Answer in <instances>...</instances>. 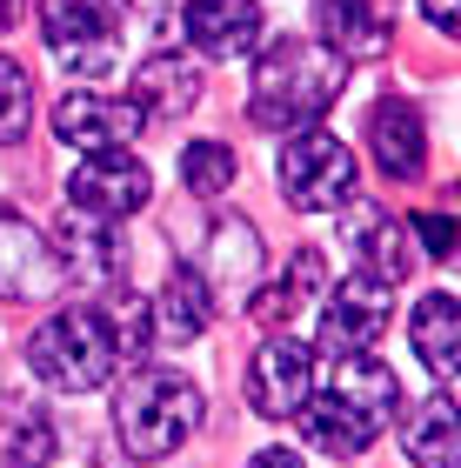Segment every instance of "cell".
I'll list each match as a JSON object with an SVG mask.
<instances>
[{
    "mask_svg": "<svg viewBox=\"0 0 461 468\" xmlns=\"http://www.w3.org/2000/svg\"><path fill=\"white\" fill-rule=\"evenodd\" d=\"M402 409V381L382 368L374 355H348L334 361V381L301 401V435L321 455H361L368 441H382V429Z\"/></svg>",
    "mask_w": 461,
    "mask_h": 468,
    "instance_id": "6da1fadb",
    "label": "cell"
},
{
    "mask_svg": "<svg viewBox=\"0 0 461 468\" xmlns=\"http://www.w3.org/2000/svg\"><path fill=\"white\" fill-rule=\"evenodd\" d=\"M348 88V60L321 40H275L255 68L247 121L255 127H314Z\"/></svg>",
    "mask_w": 461,
    "mask_h": 468,
    "instance_id": "7a4b0ae2",
    "label": "cell"
},
{
    "mask_svg": "<svg viewBox=\"0 0 461 468\" xmlns=\"http://www.w3.org/2000/svg\"><path fill=\"white\" fill-rule=\"evenodd\" d=\"M27 368L60 395H88L120 368V322L100 308H60L27 335Z\"/></svg>",
    "mask_w": 461,
    "mask_h": 468,
    "instance_id": "3957f363",
    "label": "cell"
},
{
    "mask_svg": "<svg viewBox=\"0 0 461 468\" xmlns=\"http://www.w3.org/2000/svg\"><path fill=\"white\" fill-rule=\"evenodd\" d=\"M114 429H120L134 462H161L201 429V388L181 381L174 368H141L114 395Z\"/></svg>",
    "mask_w": 461,
    "mask_h": 468,
    "instance_id": "277c9868",
    "label": "cell"
},
{
    "mask_svg": "<svg viewBox=\"0 0 461 468\" xmlns=\"http://www.w3.org/2000/svg\"><path fill=\"white\" fill-rule=\"evenodd\" d=\"M40 34H47L60 68L114 74L120 48H128V0H47L40 7Z\"/></svg>",
    "mask_w": 461,
    "mask_h": 468,
    "instance_id": "5b68a950",
    "label": "cell"
},
{
    "mask_svg": "<svg viewBox=\"0 0 461 468\" xmlns=\"http://www.w3.org/2000/svg\"><path fill=\"white\" fill-rule=\"evenodd\" d=\"M275 175H281L288 207H301V215H334V207L354 201V154L328 127H301V134L281 147Z\"/></svg>",
    "mask_w": 461,
    "mask_h": 468,
    "instance_id": "8992f818",
    "label": "cell"
},
{
    "mask_svg": "<svg viewBox=\"0 0 461 468\" xmlns=\"http://www.w3.org/2000/svg\"><path fill=\"white\" fill-rule=\"evenodd\" d=\"M154 201V175L141 167L128 147H108V154H88L68 175V207L94 221H128Z\"/></svg>",
    "mask_w": 461,
    "mask_h": 468,
    "instance_id": "52a82bcc",
    "label": "cell"
},
{
    "mask_svg": "<svg viewBox=\"0 0 461 468\" xmlns=\"http://www.w3.org/2000/svg\"><path fill=\"white\" fill-rule=\"evenodd\" d=\"M314 395V348L295 342V335H267L247 361V401L255 415L281 421V415H301V401Z\"/></svg>",
    "mask_w": 461,
    "mask_h": 468,
    "instance_id": "ba28073f",
    "label": "cell"
},
{
    "mask_svg": "<svg viewBox=\"0 0 461 468\" xmlns=\"http://www.w3.org/2000/svg\"><path fill=\"white\" fill-rule=\"evenodd\" d=\"M68 282L54 241L34 221H20L14 207H0V294L7 302H47V294Z\"/></svg>",
    "mask_w": 461,
    "mask_h": 468,
    "instance_id": "9c48e42d",
    "label": "cell"
},
{
    "mask_svg": "<svg viewBox=\"0 0 461 468\" xmlns=\"http://www.w3.org/2000/svg\"><path fill=\"white\" fill-rule=\"evenodd\" d=\"M141 127H148V114H141L134 94H94L80 88L54 108V134L68 147H88V154H108V147H128Z\"/></svg>",
    "mask_w": 461,
    "mask_h": 468,
    "instance_id": "30bf717a",
    "label": "cell"
},
{
    "mask_svg": "<svg viewBox=\"0 0 461 468\" xmlns=\"http://www.w3.org/2000/svg\"><path fill=\"white\" fill-rule=\"evenodd\" d=\"M388 314H394V302H388V288H374V282H341L328 294V308H321V348L334 355V361H348V355H374V342L388 335Z\"/></svg>",
    "mask_w": 461,
    "mask_h": 468,
    "instance_id": "8fae6325",
    "label": "cell"
},
{
    "mask_svg": "<svg viewBox=\"0 0 461 468\" xmlns=\"http://www.w3.org/2000/svg\"><path fill=\"white\" fill-rule=\"evenodd\" d=\"M207 322H215V294L194 268H181L174 282H167L148 308H141V335H148V348H187L201 342Z\"/></svg>",
    "mask_w": 461,
    "mask_h": 468,
    "instance_id": "7c38bea8",
    "label": "cell"
},
{
    "mask_svg": "<svg viewBox=\"0 0 461 468\" xmlns=\"http://www.w3.org/2000/svg\"><path fill=\"white\" fill-rule=\"evenodd\" d=\"M60 268H74V282H88V288H114L120 274H128V241L114 234V221H94V215H74L68 207V221H60Z\"/></svg>",
    "mask_w": 461,
    "mask_h": 468,
    "instance_id": "4fadbf2b",
    "label": "cell"
},
{
    "mask_svg": "<svg viewBox=\"0 0 461 468\" xmlns=\"http://www.w3.org/2000/svg\"><path fill=\"white\" fill-rule=\"evenodd\" d=\"M368 154L388 181H414L428 167V127L408 101H374L368 114Z\"/></svg>",
    "mask_w": 461,
    "mask_h": 468,
    "instance_id": "5bb4252c",
    "label": "cell"
},
{
    "mask_svg": "<svg viewBox=\"0 0 461 468\" xmlns=\"http://www.w3.org/2000/svg\"><path fill=\"white\" fill-rule=\"evenodd\" d=\"M187 40L215 60L261 48V7L255 0H187Z\"/></svg>",
    "mask_w": 461,
    "mask_h": 468,
    "instance_id": "9a60e30c",
    "label": "cell"
},
{
    "mask_svg": "<svg viewBox=\"0 0 461 468\" xmlns=\"http://www.w3.org/2000/svg\"><path fill=\"white\" fill-rule=\"evenodd\" d=\"M207 294H247L261 282V234L247 228V221H215L207 228V268H194Z\"/></svg>",
    "mask_w": 461,
    "mask_h": 468,
    "instance_id": "2e32d148",
    "label": "cell"
},
{
    "mask_svg": "<svg viewBox=\"0 0 461 468\" xmlns=\"http://www.w3.org/2000/svg\"><path fill=\"white\" fill-rule=\"evenodd\" d=\"M314 20H321V48H334L341 60H374V54H388V20L374 14L368 0H321Z\"/></svg>",
    "mask_w": 461,
    "mask_h": 468,
    "instance_id": "e0dca14e",
    "label": "cell"
},
{
    "mask_svg": "<svg viewBox=\"0 0 461 468\" xmlns=\"http://www.w3.org/2000/svg\"><path fill=\"white\" fill-rule=\"evenodd\" d=\"M134 101H141L148 121H181L201 101V68L194 60H174V54H154L148 68L134 74Z\"/></svg>",
    "mask_w": 461,
    "mask_h": 468,
    "instance_id": "ac0fdd59",
    "label": "cell"
},
{
    "mask_svg": "<svg viewBox=\"0 0 461 468\" xmlns=\"http://www.w3.org/2000/svg\"><path fill=\"white\" fill-rule=\"evenodd\" d=\"M354 261H361V282H374V288H402V282H408V268H414L408 221L361 215V234H354Z\"/></svg>",
    "mask_w": 461,
    "mask_h": 468,
    "instance_id": "d6986e66",
    "label": "cell"
},
{
    "mask_svg": "<svg viewBox=\"0 0 461 468\" xmlns=\"http://www.w3.org/2000/svg\"><path fill=\"white\" fill-rule=\"evenodd\" d=\"M414 355H422L428 375H461V302L455 294H422V308H414Z\"/></svg>",
    "mask_w": 461,
    "mask_h": 468,
    "instance_id": "ffe728a7",
    "label": "cell"
},
{
    "mask_svg": "<svg viewBox=\"0 0 461 468\" xmlns=\"http://www.w3.org/2000/svg\"><path fill=\"white\" fill-rule=\"evenodd\" d=\"M408 462L414 468H461V409L442 395L408 421Z\"/></svg>",
    "mask_w": 461,
    "mask_h": 468,
    "instance_id": "44dd1931",
    "label": "cell"
},
{
    "mask_svg": "<svg viewBox=\"0 0 461 468\" xmlns=\"http://www.w3.org/2000/svg\"><path fill=\"white\" fill-rule=\"evenodd\" d=\"M0 421H7V429H0V462H7V468H47L54 462L60 435H54V421L40 409H14V401H7Z\"/></svg>",
    "mask_w": 461,
    "mask_h": 468,
    "instance_id": "7402d4cb",
    "label": "cell"
},
{
    "mask_svg": "<svg viewBox=\"0 0 461 468\" xmlns=\"http://www.w3.org/2000/svg\"><path fill=\"white\" fill-rule=\"evenodd\" d=\"M321 282H328L321 254H314V248H301V254H295V268H288V274H281V282L267 288V294H255V322H267V328L295 322V308H301V302H308V294L321 288Z\"/></svg>",
    "mask_w": 461,
    "mask_h": 468,
    "instance_id": "603a6c76",
    "label": "cell"
},
{
    "mask_svg": "<svg viewBox=\"0 0 461 468\" xmlns=\"http://www.w3.org/2000/svg\"><path fill=\"white\" fill-rule=\"evenodd\" d=\"M241 175V161H235V147L227 141H187L181 147V181H187V195H201V201H215L227 195Z\"/></svg>",
    "mask_w": 461,
    "mask_h": 468,
    "instance_id": "cb8c5ba5",
    "label": "cell"
},
{
    "mask_svg": "<svg viewBox=\"0 0 461 468\" xmlns=\"http://www.w3.org/2000/svg\"><path fill=\"white\" fill-rule=\"evenodd\" d=\"M27 114H34V80H27L20 60L0 54V147L27 134Z\"/></svg>",
    "mask_w": 461,
    "mask_h": 468,
    "instance_id": "d4e9b609",
    "label": "cell"
},
{
    "mask_svg": "<svg viewBox=\"0 0 461 468\" xmlns=\"http://www.w3.org/2000/svg\"><path fill=\"white\" fill-rule=\"evenodd\" d=\"M408 234H422V248H428V254H455V248H461V234H455L448 215H414Z\"/></svg>",
    "mask_w": 461,
    "mask_h": 468,
    "instance_id": "484cf974",
    "label": "cell"
},
{
    "mask_svg": "<svg viewBox=\"0 0 461 468\" xmlns=\"http://www.w3.org/2000/svg\"><path fill=\"white\" fill-rule=\"evenodd\" d=\"M422 14H428L448 40H461V0H422Z\"/></svg>",
    "mask_w": 461,
    "mask_h": 468,
    "instance_id": "4316f807",
    "label": "cell"
},
{
    "mask_svg": "<svg viewBox=\"0 0 461 468\" xmlns=\"http://www.w3.org/2000/svg\"><path fill=\"white\" fill-rule=\"evenodd\" d=\"M247 468H301V455H295V449H261Z\"/></svg>",
    "mask_w": 461,
    "mask_h": 468,
    "instance_id": "83f0119b",
    "label": "cell"
},
{
    "mask_svg": "<svg viewBox=\"0 0 461 468\" xmlns=\"http://www.w3.org/2000/svg\"><path fill=\"white\" fill-rule=\"evenodd\" d=\"M20 14H27V0H0V34H14Z\"/></svg>",
    "mask_w": 461,
    "mask_h": 468,
    "instance_id": "f1b7e54d",
    "label": "cell"
}]
</instances>
